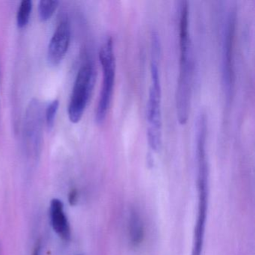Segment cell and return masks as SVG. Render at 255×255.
<instances>
[{"instance_id":"obj_3","label":"cell","mask_w":255,"mask_h":255,"mask_svg":"<svg viewBox=\"0 0 255 255\" xmlns=\"http://www.w3.org/2000/svg\"><path fill=\"white\" fill-rule=\"evenodd\" d=\"M151 83L147 104V140L152 150L158 152L162 145V112H161L160 78L159 74V44L157 34L153 33L151 41Z\"/></svg>"},{"instance_id":"obj_15","label":"cell","mask_w":255,"mask_h":255,"mask_svg":"<svg viewBox=\"0 0 255 255\" xmlns=\"http://www.w3.org/2000/svg\"><path fill=\"white\" fill-rule=\"evenodd\" d=\"M70 201L71 202H72V204H74V201H76V197H77V194L75 193V192H73L72 194H71V195H70Z\"/></svg>"},{"instance_id":"obj_8","label":"cell","mask_w":255,"mask_h":255,"mask_svg":"<svg viewBox=\"0 0 255 255\" xmlns=\"http://www.w3.org/2000/svg\"><path fill=\"white\" fill-rule=\"evenodd\" d=\"M71 26L67 19H62L51 39L47 49V61L52 66H57L68 53L71 43Z\"/></svg>"},{"instance_id":"obj_2","label":"cell","mask_w":255,"mask_h":255,"mask_svg":"<svg viewBox=\"0 0 255 255\" xmlns=\"http://www.w3.org/2000/svg\"><path fill=\"white\" fill-rule=\"evenodd\" d=\"M207 120L200 118L196 125L198 214L194 229L192 255H202L209 199V166L206 151Z\"/></svg>"},{"instance_id":"obj_12","label":"cell","mask_w":255,"mask_h":255,"mask_svg":"<svg viewBox=\"0 0 255 255\" xmlns=\"http://www.w3.org/2000/svg\"><path fill=\"white\" fill-rule=\"evenodd\" d=\"M59 1H50V0H41L38 4V12L40 20L46 22L53 17L54 13L59 7Z\"/></svg>"},{"instance_id":"obj_13","label":"cell","mask_w":255,"mask_h":255,"mask_svg":"<svg viewBox=\"0 0 255 255\" xmlns=\"http://www.w3.org/2000/svg\"><path fill=\"white\" fill-rule=\"evenodd\" d=\"M59 107V100H54L46 107L45 113H44V116H45L44 120H45L46 125H47L48 129H53V127H54Z\"/></svg>"},{"instance_id":"obj_5","label":"cell","mask_w":255,"mask_h":255,"mask_svg":"<svg viewBox=\"0 0 255 255\" xmlns=\"http://www.w3.org/2000/svg\"><path fill=\"white\" fill-rule=\"evenodd\" d=\"M95 79L96 70L93 63L83 64L76 77L68 105V118L71 123L77 124L81 121L92 96Z\"/></svg>"},{"instance_id":"obj_9","label":"cell","mask_w":255,"mask_h":255,"mask_svg":"<svg viewBox=\"0 0 255 255\" xmlns=\"http://www.w3.org/2000/svg\"><path fill=\"white\" fill-rule=\"evenodd\" d=\"M50 218L53 231L62 240L68 241L71 237V226L65 213L63 202L61 200L58 198L52 200Z\"/></svg>"},{"instance_id":"obj_4","label":"cell","mask_w":255,"mask_h":255,"mask_svg":"<svg viewBox=\"0 0 255 255\" xmlns=\"http://www.w3.org/2000/svg\"><path fill=\"white\" fill-rule=\"evenodd\" d=\"M99 58L102 67L103 81L95 113V119L98 125H102L105 122L110 110L116 81L114 41L111 37H109L103 44L100 50Z\"/></svg>"},{"instance_id":"obj_1","label":"cell","mask_w":255,"mask_h":255,"mask_svg":"<svg viewBox=\"0 0 255 255\" xmlns=\"http://www.w3.org/2000/svg\"><path fill=\"white\" fill-rule=\"evenodd\" d=\"M179 16V47L180 68L176 93L177 117L180 125L189 119L192 96L194 63L192 41L189 32V6L186 1L180 2Z\"/></svg>"},{"instance_id":"obj_10","label":"cell","mask_w":255,"mask_h":255,"mask_svg":"<svg viewBox=\"0 0 255 255\" xmlns=\"http://www.w3.org/2000/svg\"><path fill=\"white\" fill-rule=\"evenodd\" d=\"M129 237L131 244L134 247L139 246L144 240V224L136 210H132L129 216Z\"/></svg>"},{"instance_id":"obj_14","label":"cell","mask_w":255,"mask_h":255,"mask_svg":"<svg viewBox=\"0 0 255 255\" xmlns=\"http://www.w3.org/2000/svg\"><path fill=\"white\" fill-rule=\"evenodd\" d=\"M41 243L38 242L35 245V249H34L33 253L32 255H41Z\"/></svg>"},{"instance_id":"obj_6","label":"cell","mask_w":255,"mask_h":255,"mask_svg":"<svg viewBox=\"0 0 255 255\" xmlns=\"http://www.w3.org/2000/svg\"><path fill=\"white\" fill-rule=\"evenodd\" d=\"M44 111L39 100L29 101L23 122V141L24 150L29 157L38 158L41 151L43 141Z\"/></svg>"},{"instance_id":"obj_11","label":"cell","mask_w":255,"mask_h":255,"mask_svg":"<svg viewBox=\"0 0 255 255\" xmlns=\"http://www.w3.org/2000/svg\"><path fill=\"white\" fill-rule=\"evenodd\" d=\"M32 2L31 0H23L20 2L17 13V24L19 29L27 26L32 11Z\"/></svg>"},{"instance_id":"obj_7","label":"cell","mask_w":255,"mask_h":255,"mask_svg":"<svg viewBox=\"0 0 255 255\" xmlns=\"http://www.w3.org/2000/svg\"><path fill=\"white\" fill-rule=\"evenodd\" d=\"M236 11L228 13L223 29L222 39V83L227 97L230 98L234 86V44L235 36Z\"/></svg>"}]
</instances>
